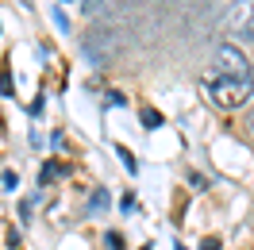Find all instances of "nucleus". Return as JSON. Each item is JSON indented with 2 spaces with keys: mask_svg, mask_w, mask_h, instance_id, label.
<instances>
[{
  "mask_svg": "<svg viewBox=\"0 0 254 250\" xmlns=\"http://www.w3.org/2000/svg\"><path fill=\"white\" fill-rule=\"evenodd\" d=\"M204 93L220 112H239L254 100V77L235 81V77H212V73H204Z\"/></svg>",
  "mask_w": 254,
  "mask_h": 250,
  "instance_id": "f257e3e1",
  "label": "nucleus"
},
{
  "mask_svg": "<svg viewBox=\"0 0 254 250\" xmlns=\"http://www.w3.org/2000/svg\"><path fill=\"white\" fill-rule=\"evenodd\" d=\"M208 73H212V77H235V81L254 77L247 54H243L235 43H220V47H216V54H212V69H208Z\"/></svg>",
  "mask_w": 254,
  "mask_h": 250,
  "instance_id": "f03ea898",
  "label": "nucleus"
},
{
  "mask_svg": "<svg viewBox=\"0 0 254 250\" xmlns=\"http://www.w3.org/2000/svg\"><path fill=\"white\" fill-rule=\"evenodd\" d=\"M223 35L231 39H254V0H231L227 16H223Z\"/></svg>",
  "mask_w": 254,
  "mask_h": 250,
  "instance_id": "7ed1b4c3",
  "label": "nucleus"
},
{
  "mask_svg": "<svg viewBox=\"0 0 254 250\" xmlns=\"http://www.w3.org/2000/svg\"><path fill=\"white\" fill-rule=\"evenodd\" d=\"M85 54L93 58L96 65H108L116 54H120V39H116V31H108V27H93V31L85 35Z\"/></svg>",
  "mask_w": 254,
  "mask_h": 250,
  "instance_id": "20e7f679",
  "label": "nucleus"
},
{
  "mask_svg": "<svg viewBox=\"0 0 254 250\" xmlns=\"http://www.w3.org/2000/svg\"><path fill=\"white\" fill-rule=\"evenodd\" d=\"M104 208H108V192H104V188H96L93 196H89V212H96V216H100Z\"/></svg>",
  "mask_w": 254,
  "mask_h": 250,
  "instance_id": "39448f33",
  "label": "nucleus"
},
{
  "mask_svg": "<svg viewBox=\"0 0 254 250\" xmlns=\"http://www.w3.org/2000/svg\"><path fill=\"white\" fill-rule=\"evenodd\" d=\"M143 124H146V127H162V116H158L154 108H143Z\"/></svg>",
  "mask_w": 254,
  "mask_h": 250,
  "instance_id": "423d86ee",
  "label": "nucleus"
},
{
  "mask_svg": "<svg viewBox=\"0 0 254 250\" xmlns=\"http://www.w3.org/2000/svg\"><path fill=\"white\" fill-rule=\"evenodd\" d=\"M120 158H124L127 173H135V170H139V166H135V158H131V150H127V146H120Z\"/></svg>",
  "mask_w": 254,
  "mask_h": 250,
  "instance_id": "0eeeda50",
  "label": "nucleus"
},
{
  "mask_svg": "<svg viewBox=\"0 0 254 250\" xmlns=\"http://www.w3.org/2000/svg\"><path fill=\"white\" fill-rule=\"evenodd\" d=\"M216 247H220L216 239H204V243H200V250H216Z\"/></svg>",
  "mask_w": 254,
  "mask_h": 250,
  "instance_id": "6e6552de",
  "label": "nucleus"
}]
</instances>
